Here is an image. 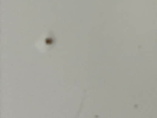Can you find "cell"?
<instances>
[{
    "label": "cell",
    "mask_w": 157,
    "mask_h": 118,
    "mask_svg": "<svg viewBox=\"0 0 157 118\" xmlns=\"http://www.w3.org/2000/svg\"><path fill=\"white\" fill-rule=\"evenodd\" d=\"M55 43H56L55 37V36H52V34L51 36L47 37L46 38L44 39L43 44L46 45V47L52 48V47H54V45H55Z\"/></svg>",
    "instance_id": "obj_1"
}]
</instances>
